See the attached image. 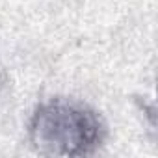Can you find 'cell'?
<instances>
[{
	"label": "cell",
	"instance_id": "cell-1",
	"mask_svg": "<svg viewBox=\"0 0 158 158\" xmlns=\"http://www.w3.org/2000/svg\"><path fill=\"white\" fill-rule=\"evenodd\" d=\"M28 132L39 154L86 156L102 143L104 125L101 117L84 104L50 101L34 112Z\"/></svg>",
	"mask_w": 158,
	"mask_h": 158
}]
</instances>
